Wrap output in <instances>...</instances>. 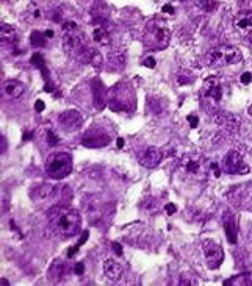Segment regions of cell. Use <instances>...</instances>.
<instances>
[{"mask_svg":"<svg viewBox=\"0 0 252 286\" xmlns=\"http://www.w3.org/2000/svg\"><path fill=\"white\" fill-rule=\"evenodd\" d=\"M63 49L69 56L78 60L80 63H93L99 66V63L102 61L101 55L93 47H90L85 33L80 30L75 22H66L63 25Z\"/></svg>","mask_w":252,"mask_h":286,"instance_id":"6da1fadb","label":"cell"},{"mask_svg":"<svg viewBox=\"0 0 252 286\" xmlns=\"http://www.w3.org/2000/svg\"><path fill=\"white\" fill-rule=\"evenodd\" d=\"M80 214L67 207H53L49 213V228L60 238H72L80 230Z\"/></svg>","mask_w":252,"mask_h":286,"instance_id":"7a4b0ae2","label":"cell"},{"mask_svg":"<svg viewBox=\"0 0 252 286\" xmlns=\"http://www.w3.org/2000/svg\"><path fill=\"white\" fill-rule=\"evenodd\" d=\"M210 164L212 161L205 160L199 153H185L177 163V174L190 183H202L212 175Z\"/></svg>","mask_w":252,"mask_h":286,"instance_id":"3957f363","label":"cell"},{"mask_svg":"<svg viewBox=\"0 0 252 286\" xmlns=\"http://www.w3.org/2000/svg\"><path fill=\"white\" fill-rule=\"evenodd\" d=\"M170 39H171V30L163 19L155 18L146 25L143 33V42L147 49L163 50L170 44Z\"/></svg>","mask_w":252,"mask_h":286,"instance_id":"277c9868","label":"cell"},{"mask_svg":"<svg viewBox=\"0 0 252 286\" xmlns=\"http://www.w3.org/2000/svg\"><path fill=\"white\" fill-rule=\"evenodd\" d=\"M243 61V55L233 46H218L208 50L205 55V64L212 67H221V66H229L236 64Z\"/></svg>","mask_w":252,"mask_h":286,"instance_id":"5b68a950","label":"cell"},{"mask_svg":"<svg viewBox=\"0 0 252 286\" xmlns=\"http://www.w3.org/2000/svg\"><path fill=\"white\" fill-rule=\"evenodd\" d=\"M72 170V158L66 152H53L46 160V172L49 177L60 180L71 174Z\"/></svg>","mask_w":252,"mask_h":286,"instance_id":"8992f818","label":"cell"},{"mask_svg":"<svg viewBox=\"0 0 252 286\" xmlns=\"http://www.w3.org/2000/svg\"><path fill=\"white\" fill-rule=\"evenodd\" d=\"M229 200L236 208L252 213V181H246L235 186L229 193Z\"/></svg>","mask_w":252,"mask_h":286,"instance_id":"52a82bcc","label":"cell"},{"mask_svg":"<svg viewBox=\"0 0 252 286\" xmlns=\"http://www.w3.org/2000/svg\"><path fill=\"white\" fill-rule=\"evenodd\" d=\"M222 169L226 170L227 174L232 175H244L250 172L249 164L244 161L243 155L238 150H230L222 160Z\"/></svg>","mask_w":252,"mask_h":286,"instance_id":"ba28073f","label":"cell"},{"mask_svg":"<svg viewBox=\"0 0 252 286\" xmlns=\"http://www.w3.org/2000/svg\"><path fill=\"white\" fill-rule=\"evenodd\" d=\"M202 253H204V258L207 261V266L210 269H216L221 266L222 260H224V252L222 247L218 244L216 241L213 239H204L202 242Z\"/></svg>","mask_w":252,"mask_h":286,"instance_id":"9c48e42d","label":"cell"},{"mask_svg":"<svg viewBox=\"0 0 252 286\" xmlns=\"http://www.w3.org/2000/svg\"><path fill=\"white\" fill-rule=\"evenodd\" d=\"M110 135L104 130L101 127H93L90 130L83 135V146L87 147H91V149H99V147H104V146H108L110 144Z\"/></svg>","mask_w":252,"mask_h":286,"instance_id":"30bf717a","label":"cell"},{"mask_svg":"<svg viewBox=\"0 0 252 286\" xmlns=\"http://www.w3.org/2000/svg\"><path fill=\"white\" fill-rule=\"evenodd\" d=\"M201 96H202V100H208V102L218 104L222 99V83H221V80L216 75L208 77L202 84Z\"/></svg>","mask_w":252,"mask_h":286,"instance_id":"8fae6325","label":"cell"},{"mask_svg":"<svg viewBox=\"0 0 252 286\" xmlns=\"http://www.w3.org/2000/svg\"><path fill=\"white\" fill-rule=\"evenodd\" d=\"M235 30L246 41H252V10H241L233 19Z\"/></svg>","mask_w":252,"mask_h":286,"instance_id":"7c38bea8","label":"cell"},{"mask_svg":"<svg viewBox=\"0 0 252 286\" xmlns=\"http://www.w3.org/2000/svg\"><path fill=\"white\" fill-rule=\"evenodd\" d=\"M58 124L63 128L64 132H75L81 127L83 124V118L81 114L75 110H67L63 111L58 116Z\"/></svg>","mask_w":252,"mask_h":286,"instance_id":"4fadbf2b","label":"cell"},{"mask_svg":"<svg viewBox=\"0 0 252 286\" xmlns=\"http://www.w3.org/2000/svg\"><path fill=\"white\" fill-rule=\"evenodd\" d=\"M215 124H218L219 127L226 128L229 133H235L240 130V119H238L235 114L232 113H226V111H218L213 118Z\"/></svg>","mask_w":252,"mask_h":286,"instance_id":"5bb4252c","label":"cell"},{"mask_svg":"<svg viewBox=\"0 0 252 286\" xmlns=\"http://www.w3.org/2000/svg\"><path fill=\"white\" fill-rule=\"evenodd\" d=\"M163 158V152L158 149V147H146L141 150V153H139V164L147 167V169H152L160 164Z\"/></svg>","mask_w":252,"mask_h":286,"instance_id":"9a60e30c","label":"cell"},{"mask_svg":"<svg viewBox=\"0 0 252 286\" xmlns=\"http://www.w3.org/2000/svg\"><path fill=\"white\" fill-rule=\"evenodd\" d=\"M24 91H25V86L18 80H7L2 84V97L10 99V100L21 97Z\"/></svg>","mask_w":252,"mask_h":286,"instance_id":"2e32d148","label":"cell"},{"mask_svg":"<svg viewBox=\"0 0 252 286\" xmlns=\"http://www.w3.org/2000/svg\"><path fill=\"white\" fill-rule=\"evenodd\" d=\"M66 263H63L61 260H53L52 264L49 266V270H47V280L50 283H57L60 281L64 275H66Z\"/></svg>","mask_w":252,"mask_h":286,"instance_id":"e0dca14e","label":"cell"},{"mask_svg":"<svg viewBox=\"0 0 252 286\" xmlns=\"http://www.w3.org/2000/svg\"><path fill=\"white\" fill-rule=\"evenodd\" d=\"M224 228H226L227 239L232 242V244H235L236 238H238V219L233 216V214L227 213L226 216H224Z\"/></svg>","mask_w":252,"mask_h":286,"instance_id":"ac0fdd59","label":"cell"},{"mask_svg":"<svg viewBox=\"0 0 252 286\" xmlns=\"http://www.w3.org/2000/svg\"><path fill=\"white\" fill-rule=\"evenodd\" d=\"M104 274L108 280H119L122 275V266L119 263H116L115 260H105L104 261Z\"/></svg>","mask_w":252,"mask_h":286,"instance_id":"d6986e66","label":"cell"},{"mask_svg":"<svg viewBox=\"0 0 252 286\" xmlns=\"http://www.w3.org/2000/svg\"><path fill=\"white\" fill-rule=\"evenodd\" d=\"M57 191H58V188L57 186H50V184H43V186H38V188H35L33 191H32V197L35 199V200H41V202H44V200H47V199H52V197H55L57 196Z\"/></svg>","mask_w":252,"mask_h":286,"instance_id":"ffe728a7","label":"cell"},{"mask_svg":"<svg viewBox=\"0 0 252 286\" xmlns=\"http://www.w3.org/2000/svg\"><path fill=\"white\" fill-rule=\"evenodd\" d=\"M108 66L113 70H121L125 66V53L121 49L111 50L108 55Z\"/></svg>","mask_w":252,"mask_h":286,"instance_id":"44dd1931","label":"cell"},{"mask_svg":"<svg viewBox=\"0 0 252 286\" xmlns=\"http://www.w3.org/2000/svg\"><path fill=\"white\" fill-rule=\"evenodd\" d=\"M93 41L97 42V44H101V46H108L110 44V35H108V30L105 28V25H102V24H96L94 25Z\"/></svg>","mask_w":252,"mask_h":286,"instance_id":"7402d4cb","label":"cell"},{"mask_svg":"<svg viewBox=\"0 0 252 286\" xmlns=\"http://www.w3.org/2000/svg\"><path fill=\"white\" fill-rule=\"evenodd\" d=\"M93 96H94V105L97 110H104L105 107V96H104V86L99 80L94 81V88H93Z\"/></svg>","mask_w":252,"mask_h":286,"instance_id":"603a6c76","label":"cell"},{"mask_svg":"<svg viewBox=\"0 0 252 286\" xmlns=\"http://www.w3.org/2000/svg\"><path fill=\"white\" fill-rule=\"evenodd\" d=\"M0 35H2V42L5 44H10V42H15L18 38L16 30L8 24H2V28H0Z\"/></svg>","mask_w":252,"mask_h":286,"instance_id":"cb8c5ba5","label":"cell"},{"mask_svg":"<svg viewBox=\"0 0 252 286\" xmlns=\"http://www.w3.org/2000/svg\"><path fill=\"white\" fill-rule=\"evenodd\" d=\"M46 35H43L41 32H33L32 36H30V42H32V46L39 49V47H44L47 44V39L44 38Z\"/></svg>","mask_w":252,"mask_h":286,"instance_id":"d4e9b609","label":"cell"},{"mask_svg":"<svg viewBox=\"0 0 252 286\" xmlns=\"http://www.w3.org/2000/svg\"><path fill=\"white\" fill-rule=\"evenodd\" d=\"M47 142H49V146H50V147H53V146H57V144H58L60 139H58V136L55 135L52 130H47Z\"/></svg>","mask_w":252,"mask_h":286,"instance_id":"484cf974","label":"cell"},{"mask_svg":"<svg viewBox=\"0 0 252 286\" xmlns=\"http://www.w3.org/2000/svg\"><path fill=\"white\" fill-rule=\"evenodd\" d=\"M32 63L36 66V67H44V58H43V56H41L39 53H35L33 56H32Z\"/></svg>","mask_w":252,"mask_h":286,"instance_id":"4316f807","label":"cell"},{"mask_svg":"<svg viewBox=\"0 0 252 286\" xmlns=\"http://www.w3.org/2000/svg\"><path fill=\"white\" fill-rule=\"evenodd\" d=\"M244 277V275H243ZM243 277L241 275H238V280H230V281H226V284H250V281L249 280H243Z\"/></svg>","mask_w":252,"mask_h":286,"instance_id":"83f0119b","label":"cell"},{"mask_svg":"<svg viewBox=\"0 0 252 286\" xmlns=\"http://www.w3.org/2000/svg\"><path fill=\"white\" fill-rule=\"evenodd\" d=\"M241 83H244V84H249L250 81H252V74H249V72H244L243 75H241Z\"/></svg>","mask_w":252,"mask_h":286,"instance_id":"f1b7e54d","label":"cell"},{"mask_svg":"<svg viewBox=\"0 0 252 286\" xmlns=\"http://www.w3.org/2000/svg\"><path fill=\"white\" fill-rule=\"evenodd\" d=\"M44 107H46V105H44V102H43V100H38V102L35 104V110H36L38 113H41V111H43V110H44Z\"/></svg>","mask_w":252,"mask_h":286,"instance_id":"f546056e","label":"cell"},{"mask_svg":"<svg viewBox=\"0 0 252 286\" xmlns=\"http://www.w3.org/2000/svg\"><path fill=\"white\" fill-rule=\"evenodd\" d=\"M187 119H188V122L191 124V127H198V124H199V119L196 118V116H188Z\"/></svg>","mask_w":252,"mask_h":286,"instance_id":"4dcf8cb0","label":"cell"},{"mask_svg":"<svg viewBox=\"0 0 252 286\" xmlns=\"http://www.w3.org/2000/svg\"><path fill=\"white\" fill-rule=\"evenodd\" d=\"M176 211H177L176 205H173V204H167V205H166V213H167V214H174Z\"/></svg>","mask_w":252,"mask_h":286,"instance_id":"1f68e13d","label":"cell"},{"mask_svg":"<svg viewBox=\"0 0 252 286\" xmlns=\"http://www.w3.org/2000/svg\"><path fill=\"white\" fill-rule=\"evenodd\" d=\"M143 64H144L146 67H155V60H153V58H147Z\"/></svg>","mask_w":252,"mask_h":286,"instance_id":"d6a6232c","label":"cell"},{"mask_svg":"<svg viewBox=\"0 0 252 286\" xmlns=\"http://www.w3.org/2000/svg\"><path fill=\"white\" fill-rule=\"evenodd\" d=\"M113 250H115L118 255H122V247H121L119 242H113Z\"/></svg>","mask_w":252,"mask_h":286,"instance_id":"836d02e7","label":"cell"},{"mask_svg":"<svg viewBox=\"0 0 252 286\" xmlns=\"http://www.w3.org/2000/svg\"><path fill=\"white\" fill-rule=\"evenodd\" d=\"M83 270H85V267H83V264H81V263H77V266H75V274L81 275V274H83Z\"/></svg>","mask_w":252,"mask_h":286,"instance_id":"e575fe53","label":"cell"},{"mask_svg":"<svg viewBox=\"0 0 252 286\" xmlns=\"http://www.w3.org/2000/svg\"><path fill=\"white\" fill-rule=\"evenodd\" d=\"M163 13H167V14H174V8L171 5H164L163 7Z\"/></svg>","mask_w":252,"mask_h":286,"instance_id":"d590c367","label":"cell"},{"mask_svg":"<svg viewBox=\"0 0 252 286\" xmlns=\"http://www.w3.org/2000/svg\"><path fill=\"white\" fill-rule=\"evenodd\" d=\"M124 146V139H118V147H122Z\"/></svg>","mask_w":252,"mask_h":286,"instance_id":"8d00e7d4","label":"cell"},{"mask_svg":"<svg viewBox=\"0 0 252 286\" xmlns=\"http://www.w3.org/2000/svg\"><path fill=\"white\" fill-rule=\"evenodd\" d=\"M44 35H46V36H52V35H53V32H52V30H47Z\"/></svg>","mask_w":252,"mask_h":286,"instance_id":"74e56055","label":"cell"},{"mask_svg":"<svg viewBox=\"0 0 252 286\" xmlns=\"http://www.w3.org/2000/svg\"><path fill=\"white\" fill-rule=\"evenodd\" d=\"M249 113H250V116H252V107L249 108Z\"/></svg>","mask_w":252,"mask_h":286,"instance_id":"f35d334b","label":"cell"}]
</instances>
